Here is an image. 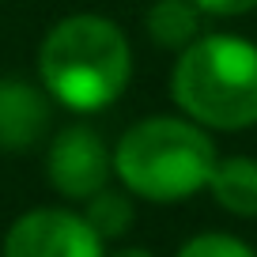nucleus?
I'll return each mask as SVG.
<instances>
[{
    "mask_svg": "<svg viewBox=\"0 0 257 257\" xmlns=\"http://www.w3.org/2000/svg\"><path fill=\"white\" fill-rule=\"evenodd\" d=\"M53 121V98L42 83L23 76H0V152L23 155L38 148Z\"/></svg>",
    "mask_w": 257,
    "mask_h": 257,
    "instance_id": "6",
    "label": "nucleus"
},
{
    "mask_svg": "<svg viewBox=\"0 0 257 257\" xmlns=\"http://www.w3.org/2000/svg\"><path fill=\"white\" fill-rule=\"evenodd\" d=\"M193 4L212 19H238L257 8V0H193Z\"/></svg>",
    "mask_w": 257,
    "mask_h": 257,
    "instance_id": "11",
    "label": "nucleus"
},
{
    "mask_svg": "<svg viewBox=\"0 0 257 257\" xmlns=\"http://www.w3.org/2000/svg\"><path fill=\"white\" fill-rule=\"evenodd\" d=\"M204 193L227 216L257 219V155H219Z\"/></svg>",
    "mask_w": 257,
    "mask_h": 257,
    "instance_id": "7",
    "label": "nucleus"
},
{
    "mask_svg": "<svg viewBox=\"0 0 257 257\" xmlns=\"http://www.w3.org/2000/svg\"><path fill=\"white\" fill-rule=\"evenodd\" d=\"M174 257H257V249L246 238L227 231H197L178 246Z\"/></svg>",
    "mask_w": 257,
    "mask_h": 257,
    "instance_id": "10",
    "label": "nucleus"
},
{
    "mask_svg": "<svg viewBox=\"0 0 257 257\" xmlns=\"http://www.w3.org/2000/svg\"><path fill=\"white\" fill-rule=\"evenodd\" d=\"M201 23H204V12L193 0H152L144 12V31L152 38V46L170 49V53L201 38Z\"/></svg>",
    "mask_w": 257,
    "mask_h": 257,
    "instance_id": "8",
    "label": "nucleus"
},
{
    "mask_svg": "<svg viewBox=\"0 0 257 257\" xmlns=\"http://www.w3.org/2000/svg\"><path fill=\"white\" fill-rule=\"evenodd\" d=\"M83 219L102 234V242H117L137 223V197L125 185H106L83 201Z\"/></svg>",
    "mask_w": 257,
    "mask_h": 257,
    "instance_id": "9",
    "label": "nucleus"
},
{
    "mask_svg": "<svg viewBox=\"0 0 257 257\" xmlns=\"http://www.w3.org/2000/svg\"><path fill=\"white\" fill-rule=\"evenodd\" d=\"M46 178L57 197L83 204L113 182V148L95 125H64L46 148Z\"/></svg>",
    "mask_w": 257,
    "mask_h": 257,
    "instance_id": "5",
    "label": "nucleus"
},
{
    "mask_svg": "<svg viewBox=\"0 0 257 257\" xmlns=\"http://www.w3.org/2000/svg\"><path fill=\"white\" fill-rule=\"evenodd\" d=\"M0 257H106V242L83 212L38 204L8 223Z\"/></svg>",
    "mask_w": 257,
    "mask_h": 257,
    "instance_id": "4",
    "label": "nucleus"
},
{
    "mask_svg": "<svg viewBox=\"0 0 257 257\" xmlns=\"http://www.w3.org/2000/svg\"><path fill=\"white\" fill-rule=\"evenodd\" d=\"M170 102L208 133L257 125V42L231 31L201 34L174 53Z\"/></svg>",
    "mask_w": 257,
    "mask_h": 257,
    "instance_id": "3",
    "label": "nucleus"
},
{
    "mask_svg": "<svg viewBox=\"0 0 257 257\" xmlns=\"http://www.w3.org/2000/svg\"><path fill=\"white\" fill-rule=\"evenodd\" d=\"M216 140L185 113H152L125 128L113 144V182L137 201L182 204L208 189L216 170Z\"/></svg>",
    "mask_w": 257,
    "mask_h": 257,
    "instance_id": "2",
    "label": "nucleus"
},
{
    "mask_svg": "<svg viewBox=\"0 0 257 257\" xmlns=\"http://www.w3.org/2000/svg\"><path fill=\"white\" fill-rule=\"evenodd\" d=\"M34 68L53 106L98 113L128 91L137 61L121 23L98 12H72L42 34Z\"/></svg>",
    "mask_w": 257,
    "mask_h": 257,
    "instance_id": "1",
    "label": "nucleus"
},
{
    "mask_svg": "<svg viewBox=\"0 0 257 257\" xmlns=\"http://www.w3.org/2000/svg\"><path fill=\"white\" fill-rule=\"evenodd\" d=\"M106 257H155V253L144 249V246H117L113 253H106Z\"/></svg>",
    "mask_w": 257,
    "mask_h": 257,
    "instance_id": "12",
    "label": "nucleus"
}]
</instances>
